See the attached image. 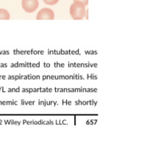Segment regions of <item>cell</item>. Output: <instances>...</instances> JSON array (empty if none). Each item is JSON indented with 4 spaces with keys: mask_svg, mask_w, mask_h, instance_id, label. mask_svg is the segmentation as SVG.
Segmentation results:
<instances>
[{
    "mask_svg": "<svg viewBox=\"0 0 141 151\" xmlns=\"http://www.w3.org/2000/svg\"><path fill=\"white\" fill-rule=\"evenodd\" d=\"M70 15L73 20H82L86 16L85 5L79 1H73L70 7Z\"/></svg>",
    "mask_w": 141,
    "mask_h": 151,
    "instance_id": "1",
    "label": "cell"
},
{
    "mask_svg": "<svg viewBox=\"0 0 141 151\" xmlns=\"http://www.w3.org/2000/svg\"><path fill=\"white\" fill-rule=\"evenodd\" d=\"M22 8L26 13H33L38 9L39 6L38 0H22Z\"/></svg>",
    "mask_w": 141,
    "mask_h": 151,
    "instance_id": "2",
    "label": "cell"
},
{
    "mask_svg": "<svg viewBox=\"0 0 141 151\" xmlns=\"http://www.w3.org/2000/svg\"><path fill=\"white\" fill-rule=\"evenodd\" d=\"M37 20H54V13L53 10L45 7L40 10L36 16Z\"/></svg>",
    "mask_w": 141,
    "mask_h": 151,
    "instance_id": "3",
    "label": "cell"
},
{
    "mask_svg": "<svg viewBox=\"0 0 141 151\" xmlns=\"http://www.w3.org/2000/svg\"><path fill=\"white\" fill-rule=\"evenodd\" d=\"M10 19V13L5 9H0V20H9Z\"/></svg>",
    "mask_w": 141,
    "mask_h": 151,
    "instance_id": "4",
    "label": "cell"
},
{
    "mask_svg": "<svg viewBox=\"0 0 141 151\" xmlns=\"http://www.w3.org/2000/svg\"><path fill=\"white\" fill-rule=\"evenodd\" d=\"M46 4L48 5H54V4H57L59 0H43Z\"/></svg>",
    "mask_w": 141,
    "mask_h": 151,
    "instance_id": "5",
    "label": "cell"
},
{
    "mask_svg": "<svg viewBox=\"0 0 141 151\" xmlns=\"http://www.w3.org/2000/svg\"><path fill=\"white\" fill-rule=\"evenodd\" d=\"M73 1H82V2L83 3V4H85V6H86V5H88V1H89V0H73Z\"/></svg>",
    "mask_w": 141,
    "mask_h": 151,
    "instance_id": "6",
    "label": "cell"
}]
</instances>
